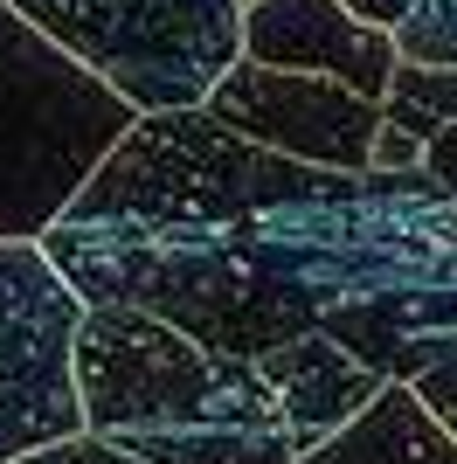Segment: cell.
<instances>
[{"label":"cell","mask_w":457,"mask_h":464,"mask_svg":"<svg viewBox=\"0 0 457 464\" xmlns=\"http://www.w3.org/2000/svg\"><path fill=\"white\" fill-rule=\"evenodd\" d=\"M132 111L0 0V243H42Z\"/></svg>","instance_id":"3957f363"},{"label":"cell","mask_w":457,"mask_h":464,"mask_svg":"<svg viewBox=\"0 0 457 464\" xmlns=\"http://www.w3.org/2000/svg\"><path fill=\"white\" fill-rule=\"evenodd\" d=\"M257 374L270 382V395L285 409V430H291V444H298V458H312L326 437H340L381 388H388L381 374H367L354 353H340L333 340H319V333L270 347L264 361H257Z\"/></svg>","instance_id":"9c48e42d"},{"label":"cell","mask_w":457,"mask_h":464,"mask_svg":"<svg viewBox=\"0 0 457 464\" xmlns=\"http://www.w3.org/2000/svg\"><path fill=\"white\" fill-rule=\"evenodd\" d=\"M243 63L346 83L367 104H381L402 70L395 35L367 28L340 0H257V7H243Z\"/></svg>","instance_id":"ba28073f"},{"label":"cell","mask_w":457,"mask_h":464,"mask_svg":"<svg viewBox=\"0 0 457 464\" xmlns=\"http://www.w3.org/2000/svg\"><path fill=\"white\" fill-rule=\"evenodd\" d=\"M76 326L83 298L56 277L42 243H0V464L83 437Z\"/></svg>","instance_id":"8992f818"},{"label":"cell","mask_w":457,"mask_h":464,"mask_svg":"<svg viewBox=\"0 0 457 464\" xmlns=\"http://www.w3.org/2000/svg\"><path fill=\"white\" fill-rule=\"evenodd\" d=\"M340 7H346V14H361L367 28H388V35L416 14V0H340Z\"/></svg>","instance_id":"9a60e30c"},{"label":"cell","mask_w":457,"mask_h":464,"mask_svg":"<svg viewBox=\"0 0 457 464\" xmlns=\"http://www.w3.org/2000/svg\"><path fill=\"white\" fill-rule=\"evenodd\" d=\"M228 250L285 340L319 333L402 388L457 353V201L423 167L326 174L228 222Z\"/></svg>","instance_id":"6da1fadb"},{"label":"cell","mask_w":457,"mask_h":464,"mask_svg":"<svg viewBox=\"0 0 457 464\" xmlns=\"http://www.w3.org/2000/svg\"><path fill=\"white\" fill-rule=\"evenodd\" d=\"M409 388H416V402L430 409V416H437L443 430H451V444H457V353H443L437 368H430V374H416Z\"/></svg>","instance_id":"7c38bea8"},{"label":"cell","mask_w":457,"mask_h":464,"mask_svg":"<svg viewBox=\"0 0 457 464\" xmlns=\"http://www.w3.org/2000/svg\"><path fill=\"white\" fill-rule=\"evenodd\" d=\"M395 56L416 70H457V0H416V14L395 28Z\"/></svg>","instance_id":"8fae6325"},{"label":"cell","mask_w":457,"mask_h":464,"mask_svg":"<svg viewBox=\"0 0 457 464\" xmlns=\"http://www.w3.org/2000/svg\"><path fill=\"white\" fill-rule=\"evenodd\" d=\"M423 174H430V180H437V188L457 201V118L423 139Z\"/></svg>","instance_id":"5bb4252c"},{"label":"cell","mask_w":457,"mask_h":464,"mask_svg":"<svg viewBox=\"0 0 457 464\" xmlns=\"http://www.w3.org/2000/svg\"><path fill=\"white\" fill-rule=\"evenodd\" d=\"M15 464H139V458H125V450H112V444H97L91 430H83V437H63V444L28 450V458H15Z\"/></svg>","instance_id":"4fadbf2b"},{"label":"cell","mask_w":457,"mask_h":464,"mask_svg":"<svg viewBox=\"0 0 457 464\" xmlns=\"http://www.w3.org/2000/svg\"><path fill=\"white\" fill-rule=\"evenodd\" d=\"M298 464H457V444H451V430L416 402V388L388 382L340 437H326Z\"/></svg>","instance_id":"30bf717a"},{"label":"cell","mask_w":457,"mask_h":464,"mask_svg":"<svg viewBox=\"0 0 457 464\" xmlns=\"http://www.w3.org/2000/svg\"><path fill=\"white\" fill-rule=\"evenodd\" d=\"M42 42L91 70L132 118L201 111L243 63L236 0H7Z\"/></svg>","instance_id":"5b68a950"},{"label":"cell","mask_w":457,"mask_h":464,"mask_svg":"<svg viewBox=\"0 0 457 464\" xmlns=\"http://www.w3.org/2000/svg\"><path fill=\"white\" fill-rule=\"evenodd\" d=\"M326 174L222 132L209 111H160L132 118L104 167L83 180L63 222H188V229H228L257 208L298 201Z\"/></svg>","instance_id":"277c9868"},{"label":"cell","mask_w":457,"mask_h":464,"mask_svg":"<svg viewBox=\"0 0 457 464\" xmlns=\"http://www.w3.org/2000/svg\"><path fill=\"white\" fill-rule=\"evenodd\" d=\"M201 111L222 132L264 146V153L312 167V174H367L381 139V104L354 97L346 83L326 77H291V70H264V63H236L209 91Z\"/></svg>","instance_id":"52a82bcc"},{"label":"cell","mask_w":457,"mask_h":464,"mask_svg":"<svg viewBox=\"0 0 457 464\" xmlns=\"http://www.w3.org/2000/svg\"><path fill=\"white\" fill-rule=\"evenodd\" d=\"M76 395L83 430L139 464H298L257 361L194 347L146 312L83 305Z\"/></svg>","instance_id":"7a4b0ae2"}]
</instances>
